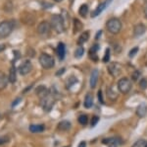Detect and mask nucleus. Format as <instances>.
Listing matches in <instances>:
<instances>
[{
  "instance_id": "obj_1",
  "label": "nucleus",
  "mask_w": 147,
  "mask_h": 147,
  "mask_svg": "<svg viewBox=\"0 0 147 147\" xmlns=\"http://www.w3.org/2000/svg\"><path fill=\"white\" fill-rule=\"evenodd\" d=\"M54 104H55V97H54L53 94L50 93V91L45 96L40 98V106L47 113L52 110V108L54 107Z\"/></svg>"
},
{
  "instance_id": "obj_2",
  "label": "nucleus",
  "mask_w": 147,
  "mask_h": 147,
  "mask_svg": "<svg viewBox=\"0 0 147 147\" xmlns=\"http://www.w3.org/2000/svg\"><path fill=\"white\" fill-rule=\"evenodd\" d=\"M51 26L58 34H61L65 31V23H64L62 15H53L51 17Z\"/></svg>"
},
{
  "instance_id": "obj_3",
  "label": "nucleus",
  "mask_w": 147,
  "mask_h": 147,
  "mask_svg": "<svg viewBox=\"0 0 147 147\" xmlns=\"http://www.w3.org/2000/svg\"><path fill=\"white\" fill-rule=\"evenodd\" d=\"M106 27L111 34H118L122 30V22L118 18H111L106 23Z\"/></svg>"
},
{
  "instance_id": "obj_4",
  "label": "nucleus",
  "mask_w": 147,
  "mask_h": 147,
  "mask_svg": "<svg viewBox=\"0 0 147 147\" xmlns=\"http://www.w3.org/2000/svg\"><path fill=\"white\" fill-rule=\"evenodd\" d=\"M39 63L45 69H50L55 64V61H54V58L49 54L41 53L39 56Z\"/></svg>"
},
{
  "instance_id": "obj_5",
  "label": "nucleus",
  "mask_w": 147,
  "mask_h": 147,
  "mask_svg": "<svg viewBox=\"0 0 147 147\" xmlns=\"http://www.w3.org/2000/svg\"><path fill=\"white\" fill-rule=\"evenodd\" d=\"M118 90L122 94H127L131 89V81L127 77H124L118 81Z\"/></svg>"
},
{
  "instance_id": "obj_6",
  "label": "nucleus",
  "mask_w": 147,
  "mask_h": 147,
  "mask_svg": "<svg viewBox=\"0 0 147 147\" xmlns=\"http://www.w3.org/2000/svg\"><path fill=\"white\" fill-rule=\"evenodd\" d=\"M13 30V25L10 21H3L0 23V37L6 38L11 34Z\"/></svg>"
},
{
  "instance_id": "obj_7",
  "label": "nucleus",
  "mask_w": 147,
  "mask_h": 147,
  "mask_svg": "<svg viewBox=\"0 0 147 147\" xmlns=\"http://www.w3.org/2000/svg\"><path fill=\"white\" fill-rule=\"evenodd\" d=\"M50 29H51V24H49L47 21H42L37 26V33L41 36H46L49 34Z\"/></svg>"
},
{
  "instance_id": "obj_8",
  "label": "nucleus",
  "mask_w": 147,
  "mask_h": 147,
  "mask_svg": "<svg viewBox=\"0 0 147 147\" xmlns=\"http://www.w3.org/2000/svg\"><path fill=\"white\" fill-rule=\"evenodd\" d=\"M102 143L109 147H118L120 144H122V139L120 137H109V138H104Z\"/></svg>"
},
{
  "instance_id": "obj_9",
  "label": "nucleus",
  "mask_w": 147,
  "mask_h": 147,
  "mask_svg": "<svg viewBox=\"0 0 147 147\" xmlns=\"http://www.w3.org/2000/svg\"><path fill=\"white\" fill-rule=\"evenodd\" d=\"M32 64L30 62V60H25L24 62L19 66V72L21 75H27L32 71Z\"/></svg>"
},
{
  "instance_id": "obj_10",
  "label": "nucleus",
  "mask_w": 147,
  "mask_h": 147,
  "mask_svg": "<svg viewBox=\"0 0 147 147\" xmlns=\"http://www.w3.org/2000/svg\"><path fill=\"white\" fill-rule=\"evenodd\" d=\"M112 2V0H105V1L103 2V3H101V4H99L98 6H97V8L94 10L93 12H92V14H91V17H93V18H95L97 17L98 15H100V14L103 12L104 10H105V8L107 6L110 5V3Z\"/></svg>"
},
{
  "instance_id": "obj_11",
  "label": "nucleus",
  "mask_w": 147,
  "mask_h": 147,
  "mask_svg": "<svg viewBox=\"0 0 147 147\" xmlns=\"http://www.w3.org/2000/svg\"><path fill=\"white\" fill-rule=\"evenodd\" d=\"M108 71L112 76L116 77L121 73V67L118 63L113 62V63H110V65L108 66Z\"/></svg>"
},
{
  "instance_id": "obj_12",
  "label": "nucleus",
  "mask_w": 147,
  "mask_h": 147,
  "mask_svg": "<svg viewBox=\"0 0 147 147\" xmlns=\"http://www.w3.org/2000/svg\"><path fill=\"white\" fill-rule=\"evenodd\" d=\"M98 76H99V71L98 69H93L91 72V75H90V87L92 89L95 88L96 87V84L98 82Z\"/></svg>"
},
{
  "instance_id": "obj_13",
  "label": "nucleus",
  "mask_w": 147,
  "mask_h": 147,
  "mask_svg": "<svg viewBox=\"0 0 147 147\" xmlns=\"http://www.w3.org/2000/svg\"><path fill=\"white\" fill-rule=\"evenodd\" d=\"M145 31H146L145 25H144V24H142V23H139V24H137L136 27H134V34L136 37H140V36H142L144 33H145Z\"/></svg>"
},
{
  "instance_id": "obj_14",
  "label": "nucleus",
  "mask_w": 147,
  "mask_h": 147,
  "mask_svg": "<svg viewBox=\"0 0 147 147\" xmlns=\"http://www.w3.org/2000/svg\"><path fill=\"white\" fill-rule=\"evenodd\" d=\"M65 54H66V47L65 44L63 42H59L58 46H57V55L60 60H63L65 58Z\"/></svg>"
},
{
  "instance_id": "obj_15",
  "label": "nucleus",
  "mask_w": 147,
  "mask_h": 147,
  "mask_svg": "<svg viewBox=\"0 0 147 147\" xmlns=\"http://www.w3.org/2000/svg\"><path fill=\"white\" fill-rule=\"evenodd\" d=\"M147 113V105L145 103H141L136 109V115L139 118H144Z\"/></svg>"
},
{
  "instance_id": "obj_16",
  "label": "nucleus",
  "mask_w": 147,
  "mask_h": 147,
  "mask_svg": "<svg viewBox=\"0 0 147 147\" xmlns=\"http://www.w3.org/2000/svg\"><path fill=\"white\" fill-rule=\"evenodd\" d=\"M8 80L10 83H15L16 80H17V71H16V67L14 65L11 66L10 71H9Z\"/></svg>"
},
{
  "instance_id": "obj_17",
  "label": "nucleus",
  "mask_w": 147,
  "mask_h": 147,
  "mask_svg": "<svg viewBox=\"0 0 147 147\" xmlns=\"http://www.w3.org/2000/svg\"><path fill=\"white\" fill-rule=\"evenodd\" d=\"M92 105H93V96H92V94L90 93H87L84 99V108H86V109H90Z\"/></svg>"
},
{
  "instance_id": "obj_18",
  "label": "nucleus",
  "mask_w": 147,
  "mask_h": 147,
  "mask_svg": "<svg viewBox=\"0 0 147 147\" xmlns=\"http://www.w3.org/2000/svg\"><path fill=\"white\" fill-rule=\"evenodd\" d=\"M44 129H45L44 124H32V125H30V131L34 132V133H36V132H42Z\"/></svg>"
},
{
  "instance_id": "obj_19",
  "label": "nucleus",
  "mask_w": 147,
  "mask_h": 147,
  "mask_svg": "<svg viewBox=\"0 0 147 147\" xmlns=\"http://www.w3.org/2000/svg\"><path fill=\"white\" fill-rule=\"evenodd\" d=\"M88 39H89V33H88V31H85V32H84L80 36L79 40H78V44H79L80 46H82V44H84V42H86L88 41Z\"/></svg>"
},
{
  "instance_id": "obj_20",
  "label": "nucleus",
  "mask_w": 147,
  "mask_h": 147,
  "mask_svg": "<svg viewBox=\"0 0 147 147\" xmlns=\"http://www.w3.org/2000/svg\"><path fill=\"white\" fill-rule=\"evenodd\" d=\"M71 122H68V120H63V122H59L58 124V129L59 130H63V131H67L71 129Z\"/></svg>"
},
{
  "instance_id": "obj_21",
  "label": "nucleus",
  "mask_w": 147,
  "mask_h": 147,
  "mask_svg": "<svg viewBox=\"0 0 147 147\" xmlns=\"http://www.w3.org/2000/svg\"><path fill=\"white\" fill-rule=\"evenodd\" d=\"M99 49V44H95L91 46L90 49V51H89V55H90V58H93L94 60H97V57H96V53L97 51Z\"/></svg>"
},
{
  "instance_id": "obj_22",
  "label": "nucleus",
  "mask_w": 147,
  "mask_h": 147,
  "mask_svg": "<svg viewBox=\"0 0 147 147\" xmlns=\"http://www.w3.org/2000/svg\"><path fill=\"white\" fill-rule=\"evenodd\" d=\"M36 94L38 95V97L39 98H42L43 96H45V95L48 93L49 92V90H47L45 88V86H38L37 87V89H36Z\"/></svg>"
},
{
  "instance_id": "obj_23",
  "label": "nucleus",
  "mask_w": 147,
  "mask_h": 147,
  "mask_svg": "<svg viewBox=\"0 0 147 147\" xmlns=\"http://www.w3.org/2000/svg\"><path fill=\"white\" fill-rule=\"evenodd\" d=\"M9 80L7 79L5 74L2 72H0V90L4 89L7 86V83H8Z\"/></svg>"
},
{
  "instance_id": "obj_24",
  "label": "nucleus",
  "mask_w": 147,
  "mask_h": 147,
  "mask_svg": "<svg viewBox=\"0 0 147 147\" xmlns=\"http://www.w3.org/2000/svg\"><path fill=\"white\" fill-rule=\"evenodd\" d=\"M82 24L79 20V19H74V32L78 33L82 30Z\"/></svg>"
},
{
  "instance_id": "obj_25",
  "label": "nucleus",
  "mask_w": 147,
  "mask_h": 147,
  "mask_svg": "<svg viewBox=\"0 0 147 147\" xmlns=\"http://www.w3.org/2000/svg\"><path fill=\"white\" fill-rule=\"evenodd\" d=\"M107 95H108V98L112 101L117 100V98H118V94L113 91L112 87H109V88L107 89Z\"/></svg>"
},
{
  "instance_id": "obj_26",
  "label": "nucleus",
  "mask_w": 147,
  "mask_h": 147,
  "mask_svg": "<svg viewBox=\"0 0 147 147\" xmlns=\"http://www.w3.org/2000/svg\"><path fill=\"white\" fill-rule=\"evenodd\" d=\"M87 13H88V6L86 5V4H84V5L80 6V10H79V14L82 17H85V16L87 15Z\"/></svg>"
},
{
  "instance_id": "obj_27",
  "label": "nucleus",
  "mask_w": 147,
  "mask_h": 147,
  "mask_svg": "<svg viewBox=\"0 0 147 147\" xmlns=\"http://www.w3.org/2000/svg\"><path fill=\"white\" fill-rule=\"evenodd\" d=\"M131 147H147V140L145 139H138L134 143Z\"/></svg>"
},
{
  "instance_id": "obj_28",
  "label": "nucleus",
  "mask_w": 147,
  "mask_h": 147,
  "mask_svg": "<svg viewBox=\"0 0 147 147\" xmlns=\"http://www.w3.org/2000/svg\"><path fill=\"white\" fill-rule=\"evenodd\" d=\"M84 49L82 46H79V47H77V49H76V51H75V56L80 58L84 55Z\"/></svg>"
},
{
  "instance_id": "obj_29",
  "label": "nucleus",
  "mask_w": 147,
  "mask_h": 147,
  "mask_svg": "<svg viewBox=\"0 0 147 147\" xmlns=\"http://www.w3.org/2000/svg\"><path fill=\"white\" fill-rule=\"evenodd\" d=\"M79 122L82 125H86L88 122V118L86 115H80L79 117Z\"/></svg>"
},
{
  "instance_id": "obj_30",
  "label": "nucleus",
  "mask_w": 147,
  "mask_h": 147,
  "mask_svg": "<svg viewBox=\"0 0 147 147\" xmlns=\"http://www.w3.org/2000/svg\"><path fill=\"white\" fill-rule=\"evenodd\" d=\"M109 60H110V49H107L105 51V55L103 57V62L107 63Z\"/></svg>"
},
{
  "instance_id": "obj_31",
  "label": "nucleus",
  "mask_w": 147,
  "mask_h": 147,
  "mask_svg": "<svg viewBox=\"0 0 147 147\" xmlns=\"http://www.w3.org/2000/svg\"><path fill=\"white\" fill-rule=\"evenodd\" d=\"M139 86L142 90H145L147 88V79L145 78H142V79L139 81Z\"/></svg>"
},
{
  "instance_id": "obj_32",
  "label": "nucleus",
  "mask_w": 147,
  "mask_h": 147,
  "mask_svg": "<svg viewBox=\"0 0 147 147\" xmlns=\"http://www.w3.org/2000/svg\"><path fill=\"white\" fill-rule=\"evenodd\" d=\"M140 71H138V70H136V71H134V73L131 74V79L134 80V81H137V79H139V76H140Z\"/></svg>"
},
{
  "instance_id": "obj_33",
  "label": "nucleus",
  "mask_w": 147,
  "mask_h": 147,
  "mask_svg": "<svg viewBox=\"0 0 147 147\" xmlns=\"http://www.w3.org/2000/svg\"><path fill=\"white\" fill-rule=\"evenodd\" d=\"M10 140V138H9V136H0V145H2V144H5L7 142H9Z\"/></svg>"
},
{
  "instance_id": "obj_34",
  "label": "nucleus",
  "mask_w": 147,
  "mask_h": 147,
  "mask_svg": "<svg viewBox=\"0 0 147 147\" xmlns=\"http://www.w3.org/2000/svg\"><path fill=\"white\" fill-rule=\"evenodd\" d=\"M137 51H138V47L136 46V47H134V49H131V51H129V57H134V55L137 53Z\"/></svg>"
},
{
  "instance_id": "obj_35",
  "label": "nucleus",
  "mask_w": 147,
  "mask_h": 147,
  "mask_svg": "<svg viewBox=\"0 0 147 147\" xmlns=\"http://www.w3.org/2000/svg\"><path fill=\"white\" fill-rule=\"evenodd\" d=\"M98 122H99V118L97 117V116H94V117L92 118V120H91V126L92 127L95 126Z\"/></svg>"
},
{
  "instance_id": "obj_36",
  "label": "nucleus",
  "mask_w": 147,
  "mask_h": 147,
  "mask_svg": "<svg viewBox=\"0 0 147 147\" xmlns=\"http://www.w3.org/2000/svg\"><path fill=\"white\" fill-rule=\"evenodd\" d=\"M98 100L101 104H104V100H103V95H102V91L99 90L98 91Z\"/></svg>"
},
{
  "instance_id": "obj_37",
  "label": "nucleus",
  "mask_w": 147,
  "mask_h": 147,
  "mask_svg": "<svg viewBox=\"0 0 147 147\" xmlns=\"http://www.w3.org/2000/svg\"><path fill=\"white\" fill-rule=\"evenodd\" d=\"M21 101V98H18L17 100H16L15 102H13V104H12V107H15V106H17L18 104H19V102Z\"/></svg>"
},
{
  "instance_id": "obj_38",
  "label": "nucleus",
  "mask_w": 147,
  "mask_h": 147,
  "mask_svg": "<svg viewBox=\"0 0 147 147\" xmlns=\"http://www.w3.org/2000/svg\"><path fill=\"white\" fill-rule=\"evenodd\" d=\"M78 147H86V142H85V141H82L79 144V146H78Z\"/></svg>"
},
{
  "instance_id": "obj_39",
  "label": "nucleus",
  "mask_w": 147,
  "mask_h": 147,
  "mask_svg": "<svg viewBox=\"0 0 147 147\" xmlns=\"http://www.w3.org/2000/svg\"><path fill=\"white\" fill-rule=\"evenodd\" d=\"M5 47H6L5 44H0V51H4V49H5Z\"/></svg>"
},
{
  "instance_id": "obj_40",
  "label": "nucleus",
  "mask_w": 147,
  "mask_h": 147,
  "mask_svg": "<svg viewBox=\"0 0 147 147\" xmlns=\"http://www.w3.org/2000/svg\"><path fill=\"white\" fill-rule=\"evenodd\" d=\"M144 15H145V17L147 18V4L144 6Z\"/></svg>"
},
{
  "instance_id": "obj_41",
  "label": "nucleus",
  "mask_w": 147,
  "mask_h": 147,
  "mask_svg": "<svg viewBox=\"0 0 147 147\" xmlns=\"http://www.w3.org/2000/svg\"><path fill=\"white\" fill-rule=\"evenodd\" d=\"M64 71H65V68H62L61 70H59V72L57 73V75H60V74H63L64 73Z\"/></svg>"
},
{
  "instance_id": "obj_42",
  "label": "nucleus",
  "mask_w": 147,
  "mask_h": 147,
  "mask_svg": "<svg viewBox=\"0 0 147 147\" xmlns=\"http://www.w3.org/2000/svg\"><path fill=\"white\" fill-rule=\"evenodd\" d=\"M54 1H56V2H61V1H63V0H54Z\"/></svg>"
},
{
  "instance_id": "obj_43",
  "label": "nucleus",
  "mask_w": 147,
  "mask_h": 147,
  "mask_svg": "<svg viewBox=\"0 0 147 147\" xmlns=\"http://www.w3.org/2000/svg\"><path fill=\"white\" fill-rule=\"evenodd\" d=\"M0 117H1V115H0Z\"/></svg>"
}]
</instances>
